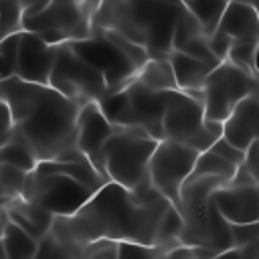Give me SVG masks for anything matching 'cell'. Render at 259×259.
Returning <instances> with one entry per match:
<instances>
[{"label": "cell", "instance_id": "cell-1", "mask_svg": "<svg viewBox=\"0 0 259 259\" xmlns=\"http://www.w3.org/2000/svg\"><path fill=\"white\" fill-rule=\"evenodd\" d=\"M170 204L166 196L146 200L132 188L107 180L75 214L55 217L51 233L79 259H83V245L99 237L154 245Z\"/></svg>", "mask_w": 259, "mask_h": 259}, {"label": "cell", "instance_id": "cell-2", "mask_svg": "<svg viewBox=\"0 0 259 259\" xmlns=\"http://www.w3.org/2000/svg\"><path fill=\"white\" fill-rule=\"evenodd\" d=\"M14 130H18L38 160H55L65 150L77 146V117L81 105L65 97L49 83L24 81L16 75L0 79Z\"/></svg>", "mask_w": 259, "mask_h": 259}, {"label": "cell", "instance_id": "cell-3", "mask_svg": "<svg viewBox=\"0 0 259 259\" xmlns=\"http://www.w3.org/2000/svg\"><path fill=\"white\" fill-rule=\"evenodd\" d=\"M180 8V0H103L95 8L93 22L144 45L150 59H168L174 51L172 36Z\"/></svg>", "mask_w": 259, "mask_h": 259}, {"label": "cell", "instance_id": "cell-4", "mask_svg": "<svg viewBox=\"0 0 259 259\" xmlns=\"http://www.w3.org/2000/svg\"><path fill=\"white\" fill-rule=\"evenodd\" d=\"M223 184H227V180L221 176L190 174L182 186L178 206L184 219L178 239L186 245L208 247L217 253V257L233 247L231 223L221 214V210L212 202V192Z\"/></svg>", "mask_w": 259, "mask_h": 259}, {"label": "cell", "instance_id": "cell-5", "mask_svg": "<svg viewBox=\"0 0 259 259\" xmlns=\"http://www.w3.org/2000/svg\"><path fill=\"white\" fill-rule=\"evenodd\" d=\"M158 142L138 125H117L103 144L95 168L109 180L134 190L150 180L148 166Z\"/></svg>", "mask_w": 259, "mask_h": 259}, {"label": "cell", "instance_id": "cell-6", "mask_svg": "<svg viewBox=\"0 0 259 259\" xmlns=\"http://www.w3.org/2000/svg\"><path fill=\"white\" fill-rule=\"evenodd\" d=\"M170 91H154L146 87L138 77L115 93L99 99L103 113L115 125H138L152 138L164 140V109Z\"/></svg>", "mask_w": 259, "mask_h": 259}, {"label": "cell", "instance_id": "cell-7", "mask_svg": "<svg viewBox=\"0 0 259 259\" xmlns=\"http://www.w3.org/2000/svg\"><path fill=\"white\" fill-rule=\"evenodd\" d=\"M97 2L85 0H53L38 10L24 14V30L36 32L51 45H63L87 38L93 28Z\"/></svg>", "mask_w": 259, "mask_h": 259}, {"label": "cell", "instance_id": "cell-8", "mask_svg": "<svg viewBox=\"0 0 259 259\" xmlns=\"http://www.w3.org/2000/svg\"><path fill=\"white\" fill-rule=\"evenodd\" d=\"M49 85L61 91L77 105L99 101L107 95V81L99 69L85 61L71 42L57 45V57L53 63Z\"/></svg>", "mask_w": 259, "mask_h": 259}, {"label": "cell", "instance_id": "cell-9", "mask_svg": "<svg viewBox=\"0 0 259 259\" xmlns=\"http://www.w3.org/2000/svg\"><path fill=\"white\" fill-rule=\"evenodd\" d=\"M22 196L45 206L55 217H71L93 196V190L67 174L34 168L26 176Z\"/></svg>", "mask_w": 259, "mask_h": 259}, {"label": "cell", "instance_id": "cell-10", "mask_svg": "<svg viewBox=\"0 0 259 259\" xmlns=\"http://www.w3.org/2000/svg\"><path fill=\"white\" fill-rule=\"evenodd\" d=\"M259 85V79L245 69L237 67L229 59H223L206 77L202 91H204V117L225 121L235 105L253 93Z\"/></svg>", "mask_w": 259, "mask_h": 259}, {"label": "cell", "instance_id": "cell-11", "mask_svg": "<svg viewBox=\"0 0 259 259\" xmlns=\"http://www.w3.org/2000/svg\"><path fill=\"white\" fill-rule=\"evenodd\" d=\"M200 152L194 148L176 142V140H160L148 166V174L152 184L178 208L180 206V192L186 178L192 174L196 158Z\"/></svg>", "mask_w": 259, "mask_h": 259}, {"label": "cell", "instance_id": "cell-12", "mask_svg": "<svg viewBox=\"0 0 259 259\" xmlns=\"http://www.w3.org/2000/svg\"><path fill=\"white\" fill-rule=\"evenodd\" d=\"M71 47L89 61L95 69H99L107 81V95L125 87L132 79H136L140 67L113 42L107 38L103 26L93 22L91 34L81 40H73Z\"/></svg>", "mask_w": 259, "mask_h": 259}, {"label": "cell", "instance_id": "cell-13", "mask_svg": "<svg viewBox=\"0 0 259 259\" xmlns=\"http://www.w3.org/2000/svg\"><path fill=\"white\" fill-rule=\"evenodd\" d=\"M204 123V105L202 101L190 97L182 89L170 91L166 109H164V138L186 144Z\"/></svg>", "mask_w": 259, "mask_h": 259}, {"label": "cell", "instance_id": "cell-14", "mask_svg": "<svg viewBox=\"0 0 259 259\" xmlns=\"http://www.w3.org/2000/svg\"><path fill=\"white\" fill-rule=\"evenodd\" d=\"M55 57H57V45L42 40L36 32L22 30L14 75L32 83H49Z\"/></svg>", "mask_w": 259, "mask_h": 259}, {"label": "cell", "instance_id": "cell-15", "mask_svg": "<svg viewBox=\"0 0 259 259\" xmlns=\"http://www.w3.org/2000/svg\"><path fill=\"white\" fill-rule=\"evenodd\" d=\"M115 123L103 113L99 101H89L81 105L77 117V148L95 164L97 156L107 142V138L115 132Z\"/></svg>", "mask_w": 259, "mask_h": 259}, {"label": "cell", "instance_id": "cell-16", "mask_svg": "<svg viewBox=\"0 0 259 259\" xmlns=\"http://www.w3.org/2000/svg\"><path fill=\"white\" fill-rule=\"evenodd\" d=\"M212 202L231 225L259 221V184H223L212 192Z\"/></svg>", "mask_w": 259, "mask_h": 259}, {"label": "cell", "instance_id": "cell-17", "mask_svg": "<svg viewBox=\"0 0 259 259\" xmlns=\"http://www.w3.org/2000/svg\"><path fill=\"white\" fill-rule=\"evenodd\" d=\"M223 136L239 146L241 150H247L253 142L259 140V93L257 89L243 97L231 115L223 121Z\"/></svg>", "mask_w": 259, "mask_h": 259}, {"label": "cell", "instance_id": "cell-18", "mask_svg": "<svg viewBox=\"0 0 259 259\" xmlns=\"http://www.w3.org/2000/svg\"><path fill=\"white\" fill-rule=\"evenodd\" d=\"M217 30L223 32L233 45L259 42V20H257L255 4L253 2H229Z\"/></svg>", "mask_w": 259, "mask_h": 259}, {"label": "cell", "instance_id": "cell-19", "mask_svg": "<svg viewBox=\"0 0 259 259\" xmlns=\"http://www.w3.org/2000/svg\"><path fill=\"white\" fill-rule=\"evenodd\" d=\"M4 214L14 221L16 225H20L24 231H28L34 239H42L55 221V214L51 210H47L45 206L24 198V196H16L4 202Z\"/></svg>", "mask_w": 259, "mask_h": 259}, {"label": "cell", "instance_id": "cell-20", "mask_svg": "<svg viewBox=\"0 0 259 259\" xmlns=\"http://www.w3.org/2000/svg\"><path fill=\"white\" fill-rule=\"evenodd\" d=\"M38 170H45V172H61V174H67L79 182H83L85 186H89L93 192H97L109 178L103 176L95 164L83 154V156H77V158H71V160H42L38 162L36 166Z\"/></svg>", "mask_w": 259, "mask_h": 259}, {"label": "cell", "instance_id": "cell-21", "mask_svg": "<svg viewBox=\"0 0 259 259\" xmlns=\"http://www.w3.org/2000/svg\"><path fill=\"white\" fill-rule=\"evenodd\" d=\"M168 59L172 63L178 89H202L208 73L214 69L212 65L198 61V59H194V57H190L178 49H174Z\"/></svg>", "mask_w": 259, "mask_h": 259}, {"label": "cell", "instance_id": "cell-22", "mask_svg": "<svg viewBox=\"0 0 259 259\" xmlns=\"http://www.w3.org/2000/svg\"><path fill=\"white\" fill-rule=\"evenodd\" d=\"M2 249L8 259H34L38 251V239H34L20 225L2 217Z\"/></svg>", "mask_w": 259, "mask_h": 259}, {"label": "cell", "instance_id": "cell-23", "mask_svg": "<svg viewBox=\"0 0 259 259\" xmlns=\"http://www.w3.org/2000/svg\"><path fill=\"white\" fill-rule=\"evenodd\" d=\"M2 162H8L26 172H32L40 160L32 150V146L28 144V140L12 125V130L2 136Z\"/></svg>", "mask_w": 259, "mask_h": 259}, {"label": "cell", "instance_id": "cell-24", "mask_svg": "<svg viewBox=\"0 0 259 259\" xmlns=\"http://www.w3.org/2000/svg\"><path fill=\"white\" fill-rule=\"evenodd\" d=\"M146 87L154 91H174L178 89L176 75L170 59H150L136 75Z\"/></svg>", "mask_w": 259, "mask_h": 259}, {"label": "cell", "instance_id": "cell-25", "mask_svg": "<svg viewBox=\"0 0 259 259\" xmlns=\"http://www.w3.org/2000/svg\"><path fill=\"white\" fill-rule=\"evenodd\" d=\"M235 172H237V164H233L231 160L223 158L214 150H204L196 158L192 176H221V178H225L229 182L235 176Z\"/></svg>", "mask_w": 259, "mask_h": 259}, {"label": "cell", "instance_id": "cell-26", "mask_svg": "<svg viewBox=\"0 0 259 259\" xmlns=\"http://www.w3.org/2000/svg\"><path fill=\"white\" fill-rule=\"evenodd\" d=\"M184 4L200 20L204 36H210L219 28V22H221L223 12H225L229 2H225V0H186Z\"/></svg>", "mask_w": 259, "mask_h": 259}, {"label": "cell", "instance_id": "cell-27", "mask_svg": "<svg viewBox=\"0 0 259 259\" xmlns=\"http://www.w3.org/2000/svg\"><path fill=\"white\" fill-rule=\"evenodd\" d=\"M204 30H202V24L200 20L192 14V10L182 2V8L178 12V18H176V24H174V36H172V47L174 49H182L188 40L196 38V36H202Z\"/></svg>", "mask_w": 259, "mask_h": 259}, {"label": "cell", "instance_id": "cell-28", "mask_svg": "<svg viewBox=\"0 0 259 259\" xmlns=\"http://www.w3.org/2000/svg\"><path fill=\"white\" fill-rule=\"evenodd\" d=\"M26 176H28L26 170H22L18 166H12L8 162H2V168H0V190H2L4 202L10 200V198H16V196H22L24 186H26Z\"/></svg>", "mask_w": 259, "mask_h": 259}, {"label": "cell", "instance_id": "cell-29", "mask_svg": "<svg viewBox=\"0 0 259 259\" xmlns=\"http://www.w3.org/2000/svg\"><path fill=\"white\" fill-rule=\"evenodd\" d=\"M168 247L160 243H138V241H117V259H156L166 257Z\"/></svg>", "mask_w": 259, "mask_h": 259}, {"label": "cell", "instance_id": "cell-30", "mask_svg": "<svg viewBox=\"0 0 259 259\" xmlns=\"http://www.w3.org/2000/svg\"><path fill=\"white\" fill-rule=\"evenodd\" d=\"M24 4L20 0H0V36L24 30Z\"/></svg>", "mask_w": 259, "mask_h": 259}, {"label": "cell", "instance_id": "cell-31", "mask_svg": "<svg viewBox=\"0 0 259 259\" xmlns=\"http://www.w3.org/2000/svg\"><path fill=\"white\" fill-rule=\"evenodd\" d=\"M22 32V30H20ZM20 32H12L0 38V79L12 77L16 73L18 63V47H20Z\"/></svg>", "mask_w": 259, "mask_h": 259}, {"label": "cell", "instance_id": "cell-32", "mask_svg": "<svg viewBox=\"0 0 259 259\" xmlns=\"http://www.w3.org/2000/svg\"><path fill=\"white\" fill-rule=\"evenodd\" d=\"M255 53H257V42H239V45H233L229 49L227 59L231 63H235L237 67H241L247 73L257 77V73H255Z\"/></svg>", "mask_w": 259, "mask_h": 259}, {"label": "cell", "instance_id": "cell-33", "mask_svg": "<svg viewBox=\"0 0 259 259\" xmlns=\"http://www.w3.org/2000/svg\"><path fill=\"white\" fill-rule=\"evenodd\" d=\"M83 259H117V241L99 237L83 245Z\"/></svg>", "mask_w": 259, "mask_h": 259}, {"label": "cell", "instance_id": "cell-34", "mask_svg": "<svg viewBox=\"0 0 259 259\" xmlns=\"http://www.w3.org/2000/svg\"><path fill=\"white\" fill-rule=\"evenodd\" d=\"M178 51H184L186 55H190V57H194V59H198V61H204V63H208V65H212V67H217L219 63H221V59L217 57V53L210 49V45H208V38L202 34V36H196V38H192V40H188L182 49H178Z\"/></svg>", "mask_w": 259, "mask_h": 259}, {"label": "cell", "instance_id": "cell-35", "mask_svg": "<svg viewBox=\"0 0 259 259\" xmlns=\"http://www.w3.org/2000/svg\"><path fill=\"white\" fill-rule=\"evenodd\" d=\"M36 257H63V259H73L75 253H73L65 243H61V241L49 231V233L38 241Z\"/></svg>", "mask_w": 259, "mask_h": 259}, {"label": "cell", "instance_id": "cell-36", "mask_svg": "<svg viewBox=\"0 0 259 259\" xmlns=\"http://www.w3.org/2000/svg\"><path fill=\"white\" fill-rule=\"evenodd\" d=\"M233 247H243L251 241L259 239V221L255 223H233L231 225Z\"/></svg>", "mask_w": 259, "mask_h": 259}, {"label": "cell", "instance_id": "cell-37", "mask_svg": "<svg viewBox=\"0 0 259 259\" xmlns=\"http://www.w3.org/2000/svg\"><path fill=\"white\" fill-rule=\"evenodd\" d=\"M210 150H214L217 154H221L223 158H227V160H231L233 164H241V162H245V156H247V150H241L239 146H235L233 142H229L225 136H221L212 146H210Z\"/></svg>", "mask_w": 259, "mask_h": 259}, {"label": "cell", "instance_id": "cell-38", "mask_svg": "<svg viewBox=\"0 0 259 259\" xmlns=\"http://www.w3.org/2000/svg\"><path fill=\"white\" fill-rule=\"evenodd\" d=\"M227 184H231V186H245V184H257V178L253 176V172L247 168V164L245 162H241L239 166H237V172H235V176L227 182Z\"/></svg>", "mask_w": 259, "mask_h": 259}, {"label": "cell", "instance_id": "cell-39", "mask_svg": "<svg viewBox=\"0 0 259 259\" xmlns=\"http://www.w3.org/2000/svg\"><path fill=\"white\" fill-rule=\"evenodd\" d=\"M245 164H247V168L253 172V176L259 180V140H257V142H253V144L247 148Z\"/></svg>", "mask_w": 259, "mask_h": 259}, {"label": "cell", "instance_id": "cell-40", "mask_svg": "<svg viewBox=\"0 0 259 259\" xmlns=\"http://www.w3.org/2000/svg\"><path fill=\"white\" fill-rule=\"evenodd\" d=\"M12 125H14V121H12V111H10L6 99L2 97V91H0V136H4L6 132H10Z\"/></svg>", "mask_w": 259, "mask_h": 259}, {"label": "cell", "instance_id": "cell-41", "mask_svg": "<svg viewBox=\"0 0 259 259\" xmlns=\"http://www.w3.org/2000/svg\"><path fill=\"white\" fill-rule=\"evenodd\" d=\"M47 2H53V0H30L28 4H26V8H24V14H30V12H34V10H38L42 4H47Z\"/></svg>", "mask_w": 259, "mask_h": 259}, {"label": "cell", "instance_id": "cell-42", "mask_svg": "<svg viewBox=\"0 0 259 259\" xmlns=\"http://www.w3.org/2000/svg\"><path fill=\"white\" fill-rule=\"evenodd\" d=\"M255 73H257V79H259V42H257V53H255Z\"/></svg>", "mask_w": 259, "mask_h": 259}, {"label": "cell", "instance_id": "cell-43", "mask_svg": "<svg viewBox=\"0 0 259 259\" xmlns=\"http://www.w3.org/2000/svg\"><path fill=\"white\" fill-rule=\"evenodd\" d=\"M4 217V198H2V190H0V221Z\"/></svg>", "mask_w": 259, "mask_h": 259}, {"label": "cell", "instance_id": "cell-44", "mask_svg": "<svg viewBox=\"0 0 259 259\" xmlns=\"http://www.w3.org/2000/svg\"><path fill=\"white\" fill-rule=\"evenodd\" d=\"M0 257H4V249H2V221H0Z\"/></svg>", "mask_w": 259, "mask_h": 259}, {"label": "cell", "instance_id": "cell-45", "mask_svg": "<svg viewBox=\"0 0 259 259\" xmlns=\"http://www.w3.org/2000/svg\"><path fill=\"white\" fill-rule=\"evenodd\" d=\"M253 4H255V10H257V20H259V0H253Z\"/></svg>", "mask_w": 259, "mask_h": 259}, {"label": "cell", "instance_id": "cell-46", "mask_svg": "<svg viewBox=\"0 0 259 259\" xmlns=\"http://www.w3.org/2000/svg\"><path fill=\"white\" fill-rule=\"evenodd\" d=\"M225 2H253V0H225Z\"/></svg>", "mask_w": 259, "mask_h": 259}, {"label": "cell", "instance_id": "cell-47", "mask_svg": "<svg viewBox=\"0 0 259 259\" xmlns=\"http://www.w3.org/2000/svg\"><path fill=\"white\" fill-rule=\"evenodd\" d=\"M20 2H22V4H24V8H26V4H28L30 0H20Z\"/></svg>", "mask_w": 259, "mask_h": 259}, {"label": "cell", "instance_id": "cell-48", "mask_svg": "<svg viewBox=\"0 0 259 259\" xmlns=\"http://www.w3.org/2000/svg\"><path fill=\"white\" fill-rule=\"evenodd\" d=\"M257 93H259V85H257Z\"/></svg>", "mask_w": 259, "mask_h": 259}, {"label": "cell", "instance_id": "cell-49", "mask_svg": "<svg viewBox=\"0 0 259 259\" xmlns=\"http://www.w3.org/2000/svg\"><path fill=\"white\" fill-rule=\"evenodd\" d=\"M180 2H186V0H180Z\"/></svg>", "mask_w": 259, "mask_h": 259}, {"label": "cell", "instance_id": "cell-50", "mask_svg": "<svg viewBox=\"0 0 259 259\" xmlns=\"http://www.w3.org/2000/svg\"><path fill=\"white\" fill-rule=\"evenodd\" d=\"M257 184H259V180H257Z\"/></svg>", "mask_w": 259, "mask_h": 259}, {"label": "cell", "instance_id": "cell-51", "mask_svg": "<svg viewBox=\"0 0 259 259\" xmlns=\"http://www.w3.org/2000/svg\"><path fill=\"white\" fill-rule=\"evenodd\" d=\"M0 38H2V36H0Z\"/></svg>", "mask_w": 259, "mask_h": 259}]
</instances>
